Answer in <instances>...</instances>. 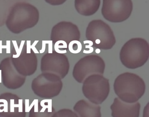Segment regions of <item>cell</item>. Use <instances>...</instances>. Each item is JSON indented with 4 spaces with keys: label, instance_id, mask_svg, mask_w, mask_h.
Instances as JSON below:
<instances>
[{
    "label": "cell",
    "instance_id": "ba28073f",
    "mask_svg": "<svg viewBox=\"0 0 149 117\" xmlns=\"http://www.w3.org/2000/svg\"><path fill=\"white\" fill-rule=\"evenodd\" d=\"M110 108L112 117H139L140 104L137 102L126 103L116 98Z\"/></svg>",
    "mask_w": 149,
    "mask_h": 117
},
{
    "label": "cell",
    "instance_id": "d6986e66",
    "mask_svg": "<svg viewBox=\"0 0 149 117\" xmlns=\"http://www.w3.org/2000/svg\"><path fill=\"white\" fill-rule=\"evenodd\" d=\"M1 72H2V71H1V70H0V83H1V81H2V77H1Z\"/></svg>",
    "mask_w": 149,
    "mask_h": 117
},
{
    "label": "cell",
    "instance_id": "5b68a950",
    "mask_svg": "<svg viewBox=\"0 0 149 117\" xmlns=\"http://www.w3.org/2000/svg\"><path fill=\"white\" fill-rule=\"evenodd\" d=\"M105 64L102 57L97 55L85 56L81 58L75 65L73 76L78 83H83L91 75L100 74L103 75Z\"/></svg>",
    "mask_w": 149,
    "mask_h": 117
},
{
    "label": "cell",
    "instance_id": "5bb4252c",
    "mask_svg": "<svg viewBox=\"0 0 149 117\" xmlns=\"http://www.w3.org/2000/svg\"><path fill=\"white\" fill-rule=\"evenodd\" d=\"M12 42H13V44L15 51L16 52V55H13V58H17L19 57L21 54L23 46H24V44H25V40H22L21 41L19 47H18V44H17L16 41L13 40V41H12Z\"/></svg>",
    "mask_w": 149,
    "mask_h": 117
},
{
    "label": "cell",
    "instance_id": "6da1fadb",
    "mask_svg": "<svg viewBox=\"0 0 149 117\" xmlns=\"http://www.w3.org/2000/svg\"><path fill=\"white\" fill-rule=\"evenodd\" d=\"M114 90L119 99L126 103H134L144 94L146 84L138 75L125 72L117 77L114 83Z\"/></svg>",
    "mask_w": 149,
    "mask_h": 117
},
{
    "label": "cell",
    "instance_id": "7a4b0ae2",
    "mask_svg": "<svg viewBox=\"0 0 149 117\" xmlns=\"http://www.w3.org/2000/svg\"><path fill=\"white\" fill-rule=\"evenodd\" d=\"M119 57L123 65L128 69L141 67L149 59V43L141 38H132L123 45Z\"/></svg>",
    "mask_w": 149,
    "mask_h": 117
},
{
    "label": "cell",
    "instance_id": "4fadbf2b",
    "mask_svg": "<svg viewBox=\"0 0 149 117\" xmlns=\"http://www.w3.org/2000/svg\"><path fill=\"white\" fill-rule=\"evenodd\" d=\"M68 45L66 42L62 40L57 41L54 44L55 51L59 54H64L67 53Z\"/></svg>",
    "mask_w": 149,
    "mask_h": 117
},
{
    "label": "cell",
    "instance_id": "9c48e42d",
    "mask_svg": "<svg viewBox=\"0 0 149 117\" xmlns=\"http://www.w3.org/2000/svg\"><path fill=\"white\" fill-rule=\"evenodd\" d=\"M74 110L78 117H101V107L84 100L76 103Z\"/></svg>",
    "mask_w": 149,
    "mask_h": 117
},
{
    "label": "cell",
    "instance_id": "ac0fdd59",
    "mask_svg": "<svg viewBox=\"0 0 149 117\" xmlns=\"http://www.w3.org/2000/svg\"><path fill=\"white\" fill-rule=\"evenodd\" d=\"M49 45V54H51L53 53V49H52V46H53V41L52 40L49 41L48 43Z\"/></svg>",
    "mask_w": 149,
    "mask_h": 117
},
{
    "label": "cell",
    "instance_id": "ffe728a7",
    "mask_svg": "<svg viewBox=\"0 0 149 117\" xmlns=\"http://www.w3.org/2000/svg\"></svg>",
    "mask_w": 149,
    "mask_h": 117
},
{
    "label": "cell",
    "instance_id": "2e32d148",
    "mask_svg": "<svg viewBox=\"0 0 149 117\" xmlns=\"http://www.w3.org/2000/svg\"><path fill=\"white\" fill-rule=\"evenodd\" d=\"M2 41L0 40V54L2 53V49H6L7 54L11 53V41L7 40L6 45H2Z\"/></svg>",
    "mask_w": 149,
    "mask_h": 117
},
{
    "label": "cell",
    "instance_id": "e0dca14e",
    "mask_svg": "<svg viewBox=\"0 0 149 117\" xmlns=\"http://www.w3.org/2000/svg\"><path fill=\"white\" fill-rule=\"evenodd\" d=\"M49 41H42V48L40 50V53H43L45 52L46 49V44L48 43Z\"/></svg>",
    "mask_w": 149,
    "mask_h": 117
},
{
    "label": "cell",
    "instance_id": "30bf717a",
    "mask_svg": "<svg viewBox=\"0 0 149 117\" xmlns=\"http://www.w3.org/2000/svg\"><path fill=\"white\" fill-rule=\"evenodd\" d=\"M101 4L100 0H76L75 8L80 15L90 16L99 9Z\"/></svg>",
    "mask_w": 149,
    "mask_h": 117
},
{
    "label": "cell",
    "instance_id": "3957f363",
    "mask_svg": "<svg viewBox=\"0 0 149 117\" xmlns=\"http://www.w3.org/2000/svg\"><path fill=\"white\" fill-rule=\"evenodd\" d=\"M85 36L87 40L92 42L93 46L99 49H110L116 42L114 33L109 25L100 19L90 22Z\"/></svg>",
    "mask_w": 149,
    "mask_h": 117
},
{
    "label": "cell",
    "instance_id": "8fae6325",
    "mask_svg": "<svg viewBox=\"0 0 149 117\" xmlns=\"http://www.w3.org/2000/svg\"><path fill=\"white\" fill-rule=\"evenodd\" d=\"M82 48L81 43L79 41L74 40L71 41L68 45V49L71 53L77 54L81 52Z\"/></svg>",
    "mask_w": 149,
    "mask_h": 117
},
{
    "label": "cell",
    "instance_id": "52a82bcc",
    "mask_svg": "<svg viewBox=\"0 0 149 117\" xmlns=\"http://www.w3.org/2000/svg\"><path fill=\"white\" fill-rule=\"evenodd\" d=\"M81 33L77 25L69 22L58 23L53 30V40L64 41L68 45L74 40L80 41Z\"/></svg>",
    "mask_w": 149,
    "mask_h": 117
},
{
    "label": "cell",
    "instance_id": "9a60e30c",
    "mask_svg": "<svg viewBox=\"0 0 149 117\" xmlns=\"http://www.w3.org/2000/svg\"><path fill=\"white\" fill-rule=\"evenodd\" d=\"M39 41L38 40L35 41L32 45H31V41L30 40H27L26 41L27 53H31V49H32L35 53H39V51L36 48V45L38 43Z\"/></svg>",
    "mask_w": 149,
    "mask_h": 117
},
{
    "label": "cell",
    "instance_id": "8992f818",
    "mask_svg": "<svg viewBox=\"0 0 149 117\" xmlns=\"http://www.w3.org/2000/svg\"><path fill=\"white\" fill-rule=\"evenodd\" d=\"M133 8L131 0H104L102 14L107 21L120 23L128 19Z\"/></svg>",
    "mask_w": 149,
    "mask_h": 117
},
{
    "label": "cell",
    "instance_id": "277c9868",
    "mask_svg": "<svg viewBox=\"0 0 149 117\" xmlns=\"http://www.w3.org/2000/svg\"><path fill=\"white\" fill-rule=\"evenodd\" d=\"M83 84V93L91 103L100 104L108 98L110 92L109 83V79L103 75H91Z\"/></svg>",
    "mask_w": 149,
    "mask_h": 117
},
{
    "label": "cell",
    "instance_id": "7c38bea8",
    "mask_svg": "<svg viewBox=\"0 0 149 117\" xmlns=\"http://www.w3.org/2000/svg\"><path fill=\"white\" fill-rule=\"evenodd\" d=\"M52 117H78L76 114L72 110L63 109L55 113Z\"/></svg>",
    "mask_w": 149,
    "mask_h": 117
}]
</instances>
